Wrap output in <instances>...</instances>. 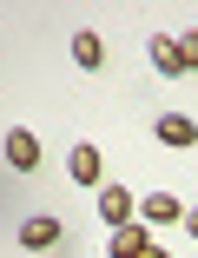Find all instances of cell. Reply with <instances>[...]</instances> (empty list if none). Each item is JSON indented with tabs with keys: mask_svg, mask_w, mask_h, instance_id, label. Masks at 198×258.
<instances>
[{
	"mask_svg": "<svg viewBox=\"0 0 198 258\" xmlns=\"http://www.w3.org/2000/svg\"><path fill=\"white\" fill-rule=\"evenodd\" d=\"M178 46H185V73H191V67H198V33H185Z\"/></svg>",
	"mask_w": 198,
	"mask_h": 258,
	"instance_id": "obj_10",
	"label": "cell"
},
{
	"mask_svg": "<svg viewBox=\"0 0 198 258\" xmlns=\"http://www.w3.org/2000/svg\"><path fill=\"white\" fill-rule=\"evenodd\" d=\"M152 139H159V146H178V152H198V119L159 113V119H152Z\"/></svg>",
	"mask_w": 198,
	"mask_h": 258,
	"instance_id": "obj_2",
	"label": "cell"
},
{
	"mask_svg": "<svg viewBox=\"0 0 198 258\" xmlns=\"http://www.w3.org/2000/svg\"><path fill=\"white\" fill-rule=\"evenodd\" d=\"M73 60H79L86 73H99V67H106V40H99L92 27H86V33H73Z\"/></svg>",
	"mask_w": 198,
	"mask_h": 258,
	"instance_id": "obj_9",
	"label": "cell"
},
{
	"mask_svg": "<svg viewBox=\"0 0 198 258\" xmlns=\"http://www.w3.org/2000/svg\"><path fill=\"white\" fill-rule=\"evenodd\" d=\"M106 258H165V251H159L152 238H145V225L132 219V225H119V232L106 238Z\"/></svg>",
	"mask_w": 198,
	"mask_h": 258,
	"instance_id": "obj_1",
	"label": "cell"
},
{
	"mask_svg": "<svg viewBox=\"0 0 198 258\" xmlns=\"http://www.w3.org/2000/svg\"><path fill=\"white\" fill-rule=\"evenodd\" d=\"M132 212H139V199H132L126 185H99V219H106L113 232H119V225H132Z\"/></svg>",
	"mask_w": 198,
	"mask_h": 258,
	"instance_id": "obj_4",
	"label": "cell"
},
{
	"mask_svg": "<svg viewBox=\"0 0 198 258\" xmlns=\"http://www.w3.org/2000/svg\"><path fill=\"white\" fill-rule=\"evenodd\" d=\"M99 172H106V152H99L92 139H79V146L66 152V179H73V185H92Z\"/></svg>",
	"mask_w": 198,
	"mask_h": 258,
	"instance_id": "obj_3",
	"label": "cell"
},
{
	"mask_svg": "<svg viewBox=\"0 0 198 258\" xmlns=\"http://www.w3.org/2000/svg\"><path fill=\"white\" fill-rule=\"evenodd\" d=\"M7 166H14V172H40V139H33L27 126L7 133Z\"/></svg>",
	"mask_w": 198,
	"mask_h": 258,
	"instance_id": "obj_6",
	"label": "cell"
},
{
	"mask_svg": "<svg viewBox=\"0 0 198 258\" xmlns=\"http://www.w3.org/2000/svg\"><path fill=\"white\" fill-rule=\"evenodd\" d=\"M60 232H66V225H60L53 212H33V219L20 225V245H27V251H53V245H60Z\"/></svg>",
	"mask_w": 198,
	"mask_h": 258,
	"instance_id": "obj_5",
	"label": "cell"
},
{
	"mask_svg": "<svg viewBox=\"0 0 198 258\" xmlns=\"http://www.w3.org/2000/svg\"><path fill=\"white\" fill-rule=\"evenodd\" d=\"M145 46H152V67H159L165 80H178V73H185V46H178L172 33H152V40H145Z\"/></svg>",
	"mask_w": 198,
	"mask_h": 258,
	"instance_id": "obj_7",
	"label": "cell"
},
{
	"mask_svg": "<svg viewBox=\"0 0 198 258\" xmlns=\"http://www.w3.org/2000/svg\"><path fill=\"white\" fill-rule=\"evenodd\" d=\"M178 225H185V232H191V238H198V205H191V212H185V219H178Z\"/></svg>",
	"mask_w": 198,
	"mask_h": 258,
	"instance_id": "obj_11",
	"label": "cell"
},
{
	"mask_svg": "<svg viewBox=\"0 0 198 258\" xmlns=\"http://www.w3.org/2000/svg\"><path fill=\"white\" fill-rule=\"evenodd\" d=\"M139 212H145V225H172V219H185V205H178L172 192H145Z\"/></svg>",
	"mask_w": 198,
	"mask_h": 258,
	"instance_id": "obj_8",
	"label": "cell"
}]
</instances>
